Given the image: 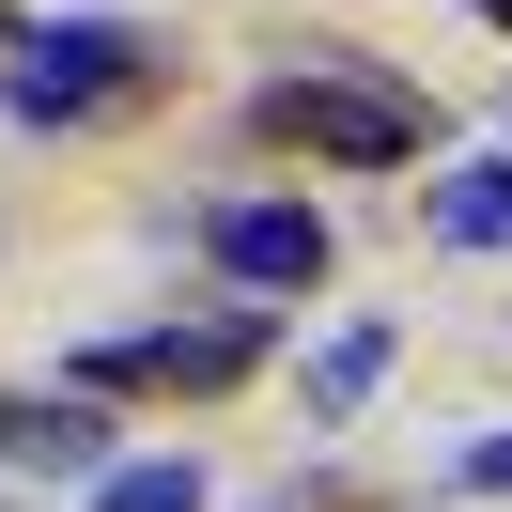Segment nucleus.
Returning a JSON list of instances; mask_svg holds the SVG:
<instances>
[{
	"mask_svg": "<svg viewBox=\"0 0 512 512\" xmlns=\"http://www.w3.org/2000/svg\"><path fill=\"white\" fill-rule=\"evenodd\" d=\"M140 78H156V47H140L125 16H47V32L0 47V109H16L32 140H47V125H109Z\"/></svg>",
	"mask_w": 512,
	"mask_h": 512,
	"instance_id": "nucleus-1",
	"label": "nucleus"
},
{
	"mask_svg": "<svg viewBox=\"0 0 512 512\" xmlns=\"http://www.w3.org/2000/svg\"><path fill=\"white\" fill-rule=\"evenodd\" d=\"M249 125H264V140H311V156H342V171H404L419 140H435V125H419V94H388V78H342V63H326V78H280Z\"/></svg>",
	"mask_w": 512,
	"mask_h": 512,
	"instance_id": "nucleus-2",
	"label": "nucleus"
},
{
	"mask_svg": "<svg viewBox=\"0 0 512 512\" xmlns=\"http://www.w3.org/2000/svg\"><path fill=\"white\" fill-rule=\"evenodd\" d=\"M202 249H218V264H233L249 295H311L326 264H342L311 202H218V218H202Z\"/></svg>",
	"mask_w": 512,
	"mask_h": 512,
	"instance_id": "nucleus-3",
	"label": "nucleus"
},
{
	"mask_svg": "<svg viewBox=\"0 0 512 512\" xmlns=\"http://www.w3.org/2000/svg\"><path fill=\"white\" fill-rule=\"evenodd\" d=\"M435 233H450V249H512V156L450 171V187H435Z\"/></svg>",
	"mask_w": 512,
	"mask_h": 512,
	"instance_id": "nucleus-4",
	"label": "nucleus"
},
{
	"mask_svg": "<svg viewBox=\"0 0 512 512\" xmlns=\"http://www.w3.org/2000/svg\"><path fill=\"white\" fill-rule=\"evenodd\" d=\"M0 450H16V466H94V404H0Z\"/></svg>",
	"mask_w": 512,
	"mask_h": 512,
	"instance_id": "nucleus-5",
	"label": "nucleus"
},
{
	"mask_svg": "<svg viewBox=\"0 0 512 512\" xmlns=\"http://www.w3.org/2000/svg\"><path fill=\"white\" fill-rule=\"evenodd\" d=\"M373 373H388V326L357 311L342 342H326V373H311V404H326V419H357V404H373Z\"/></svg>",
	"mask_w": 512,
	"mask_h": 512,
	"instance_id": "nucleus-6",
	"label": "nucleus"
},
{
	"mask_svg": "<svg viewBox=\"0 0 512 512\" xmlns=\"http://www.w3.org/2000/svg\"><path fill=\"white\" fill-rule=\"evenodd\" d=\"M94 512H202V466H109Z\"/></svg>",
	"mask_w": 512,
	"mask_h": 512,
	"instance_id": "nucleus-7",
	"label": "nucleus"
},
{
	"mask_svg": "<svg viewBox=\"0 0 512 512\" xmlns=\"http://www.w3.org/2000/svg\"><path fill=\"white\" fill-rule=\"evenodd\" d=\"M450 481H466V497H512V435H481V450H466Z\"/></svg>",
	"mask_w": 512,
	"mask_h": 512,
	"instance_id": "nucleus-8",
	"label": "nucleus"
},
{
	"mask_svg": "<svg viewBox=\"0 0 512 512\" xmlns=\"http://www.w3.org/2000/svg\"><path fill=\"white\" fill-rule=\"evenodd\" d=\"M481 16H497V32H512V0H481Z\"/></svg>",
	"mask_w": 512,
	"mask_h": 512,
	"instance_id": "nucleus-9",
	"label": "nucleus"
}]
</instances>
